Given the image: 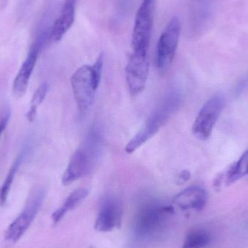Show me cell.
Wrapping results in <instances>:
<instances>
[{"instance_id": "cell-13", "label": "cell", "mask_w": 248, "mask_h": 248, "mask_svg": "<svg viewBox=\"0 0 248 248\" xmlns=\"http://www.w3.org/2000/svg\"><path fill=\"white\" fill-rule=\"evenodd\" d=\"M208 195L200 186H190L176 195L173 203L184 211H199L206 205Z\"/></svg>"}, {"instance_id": "cell-18", "label": "cell", "mask_w": 248, "mask_h": 248, "mask_svg": "<svg viewBox=\"0 0 248 248\" xmlns=\"http://www.w3.org/2000/svg\"><path fill=\"white\" fill-rule=\"evenodd\" d=\"M49 91V85L46 83L41 84L35 92L31 100L30 108L26 113V119L29 122L34 121L37 114L38 107L42 104Z\"/></svg>"}, {"instance_id": "cell-2", "label": "cell", "mask_w": 248, "mask_h": 248, "mask_svg": "<svg viewBox=\"0 0 248 248\" xmlns=\"http://www.w3.org/2000/svg\"><path fill=\"white\" fill-rule=\"evenodd\" d=\"M103 147L101 129L97 124L92 125L82 144L76 150L62 175V185H71L88 174L98 162Z\"/></svg>"}, {"instance_id": "cell-5", "label": "cell", "mask_w": 248, "mask_h": 248, "mask_svg": "<svg viewBox=\"0 0 248 248\" xmlns=\"http://www.w3.org/2000/svg\"><path fill=\"white\" fill-rule=\"evenodd\" d=\"M156 0H142L136 15L133 28L132 53L148 55V48L153 33Z\"/></svg>"}, {"instance_id": "cell-10", "label": "cell", "mask_w": 248, "mask_h": 248, "mask_svg": "<svg viewBox=\"0 0 248 248\" xmlns=\"http://www.w3.org/2000/svg\"><path fill=\"white\" fill-rule=\"evenodd\" d=\"M149 68L148 55L131 54L125 67V80L131 95H138L144 90Z\"/></svg>"}, {"instance_id": "cell-15", "label": "cell", "mask_w": 248, "mask_h": 248, "mask_svg": "<svg viewBox=\"0 0 248 248\" xmlns=\"http://www.w3.org/2000/svg\"><path fill=\"white\" fill-rule=\"evenodd\" d=\"M26 153V149H23L21 153H19L18 155L12 164L11 167H10L8 173H7V176H6L4 182L0 187V208L2 207L7 201L12 185H13V181H14L15 176H16L17 170H18L23 159H24Z\"/></svg>"}, {"instance_id": "cell-14", "label": "cell", "mask_w": 248, "mask_h": 248, "mask_svg": "<svg viewBox=\"0 0 248 248\" xmlns=\"http://www.w3.org/2000/svg\"><path fill=\"white\" fill-rule=\"evenodd\" d=\"M88 190L84 188L76 189L65 200L62 205L51 216L52 224L57 225L68 211L74 209L80 205L88 195Z\"/></svg>"}, {"instance_id": "cell-7", "label": "cell", "mask_w": 248, "mask_h": 248, "mask_svg": "<svg viewBox=\"0 0 248 248\" xmlns=\"http://www.w3.org/2000/svg\"><path fill=\"white\" fill-rule=\"evenodd\" d=\"M181 22L179 17H173L162 32L157 47L155 62L160 71H166L173 62L181 35Z\"/></svg>"}, {"instance_id": "cell-9", "label": "cell", "mask_w": 248, "mask_h": 248, "mask_svg": "<svg viewBox=\"0 0 248 248\" xmlns=\"http://www.w3.org/2000/svg\"><path fill=\"white\" fill-rule=\"evenodd\" d=\"M46 39H47V33H42L39 39L35 42L30 52L28 54L26 60L20 66L18 73L13 81V88H12V93L16 100L22 98L26 94L39 52L46 43Z\"/></svg>"}, {"instance_id": "cell-19", "label": "cell", "mask_w": 248, "mask_h": 248, "mask_svg": "<svg viewBox=\"0 0 248 248\" xmlns=\"http://www.w3.org/2000/svg\"><path fill=\"white\" fill-rule=\"evenodd\" d=\"M10 115H11V113H10V110L8 107L4 108L0 110V137L8 124Z\"/></svg>"}, {"instance_id": "cell-4", "label": "cell", "mask_w": 248, "mask_h": 248, "mask_svg": "<svg viewBox=\"0 0 248 248\" xmlns=\"http://www.w3.org/2000/svg\"><path fill=\"white\" fill-rule=\"evenodd\" d=\"M100 79L93 65H83L71 77L73 93L81 114L93 105Z\"/></svg>"}, {"instance_id": "cell-16", "label": "cell", "mask_w": 248, "mask_h": 248, "mask_svg": "<svg viewBox=\"0 0 248 248\" xmlns=\"http://www.w3.org/2000/svg\"><path fill=\"white\" fill-rule=\"evenodd\" d=\"M209 233L203 229H194L185 237L182 248H204L211 243Z\"/></svg>"}, {"instance_id": "cell-12", "label": "cell", "mask_w": 248, "mask_h": 248, "mask_svg": "<svg viewBox=\"0 0 248 248\" xmlns=\"http://www.w3.org/2000/svg\"><path fill=\"white\" fill-rule=\"evenodd\" d=\"M77 0H65L58 18L54 21L50 30V39L59 42L70 30L75 20Z\"/></svg>"}, {"instance_id": "cell-6", "label": "cell", "mask_w": 248, "mask_h": 248, "mask_svg": "<svg viewBox=\"0 0 248 248\" xmlns=\"http://www.w3.org/2000/svg\"><path fill=\"white\" fill-rule=\"evenodd\" d=\"M45 197V190L39 188L31 192L23 211L6 230L4 238L7 243L13 244L21 238L37 215Z\"/></svg>"}, {"instance_id": "cell-1", "label": "cell", "mask_w": 248, "mask_h": 248, "mask_svg": "<svg viewBox=\"0 0 248 248\" xmlns=\"http://www.w3.org/2000/svg\"><path fill=\"white\" fill-rule=\"evenodd\" d=\"M174 213L173 207L149 203L139 210L133 225V238L139 246H147L158 241Z\"/></svg>"}, {"instance_id": "cell-11", "label": "cell", "mask_w": 248, "mask_h": 248, "mask_svg": "<svg viewBox=\"0 0 248 248\" xmlns=\"http://www.w3.org/2000/svg\"><path fill=\"white\" fill-rule=\"evenodd\" d=\"M123 213V205L118 198L106 197L100 205L94 229L97 231L107 232L119 228L122 225Z\"/></svg>"}, {"instance_id": "cell-20", "label": "cell", "mask_w": 248, "mask_h": 248, "mask_svg": "<svg viewBox=\"0 0 248 248\" xmlns=\"http://www.w3.org/2000/svg\"><path fill=\"white\" fill-rule=\"evenodd\" d=\"M191 177V173L189 170H182L178 173L177 178H176V183L181 185L186 183L187 181L189 180Z\"/></svg>"}, {"instance_id": "cell-3", "label": "cell", "mask_w": 248, "mask_h": 248, "mask_svg": "<svg viewBox=\"0 0 248 248\" xmlns=\"http://www.w3.org/2000/svg\"><path fill=\"white\" fill-rule=\"evenodd\" d=\"M182 100V96L179 90L173 89L168 93L153 110L142 128L128 141L125 151L131 154L154 137L177 112Z\"/></svg>"}, {"instance_id": "cell-8", "label": "cell", "mask_w": 248, "mask_h": 248, "mask_svg": "<svg viewBox=\"0 0 248 248\" xmlns=\"http://www.w3.org/2000/svg\"><path fill=\"white\" fill-rule=\"evenodd\" d=\"M224 106V98L219 95L211 97L202 106L192 126V132L197 138L201 140L209 138Z\"/></svg>"}, {"instance_id": "cell-17", "label": "cell", "mask_w": 248, "mask_h": 248, "mask_svg": "<svg viewBox=\"0 0 248 248\" xmlns=\"http://www.w3.org/2000/svg\"><path fill=\"white\" fill-rule=\"evenodd\" d=\"M248 174V150L243 153L240 160L233 165L227 171L225 182L227 185H232Z\"/></svg>"}]
</instances>
